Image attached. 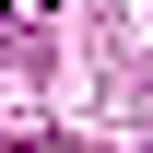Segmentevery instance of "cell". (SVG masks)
Returning <instances> with one entry per match:
<instances>
[{
  "label": "cell",
  "mask_w": 153,
  "mask_h": 153,
  "mask_svg": "<svg viewBox=\"0 0 153 153\" xmlns=\"http://www.w3.org/2000/svg\"><path fill=\"white\" fill-rule=\"evenodd\" d=\"M0 12H12V0H0Z\"/></svg>",
  "instance_id": "cell-1"
}]
</instances>
